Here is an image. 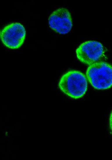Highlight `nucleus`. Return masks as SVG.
Here are the masks:
<instances>
[{
	"instance_id": "nucleus-1",
	"label": "nucleus",
	"mask_w": 112,
	"mask_h": 160,
	"mask_svg": "<svg viewBox=\"0 0 112 160\" xmlns=\"http://www.w3.org/2000/svg\"><path fill=\"white\" fill-rule=\"evenodd\" d=\"M58 86L60 89L66 95L77 99L85 94L87 90V80L82 73L71 70L62 76Z\"/></svg>"
},
{
	"instance_id": "nucleus-2",
	"label": "nucleus",
	"mask_w": 112,
	"mask_h": 160,
	"mask_svg": "<svg viewBox=\"0 0 112 160\" xmlns=\"http://www.w3.org/2000/svg\"><path fill=\"white\" fill-rule=\"evenodd\" d=\"M86 75L96 89L106 90L112 86V66L108 63L98 62L90 65Z\"/></svg>"
},
{
	"instance_id": "nucleus-3",
	"label": "nucleus",
	"mask_w": 112,
	"mask_h": 160,
	"mask_svg": "<svg viewBox=\"0 0 112 160\" xmlns=\"http://www.w3.org/2000/svg\"><path fill=\"white\" fill-rule=\"evenodd\" d=\"M26 35V30L23 25L18 23H13L5 27L1 30V40L7 47L17 49L23 44Z\"/></svg>"
},
{
	"instance_id": "nucleus-4",
	"label": "nucleus",
	"mask_w": 112,
	"mask_h": 160,
	"mask_svg": "<svg viewBox=\"0 0 112 160\" xmlns=\"http://www.w3.org/2000/svg\"><path fill=\"white\" fill-rule=\"evenodd\" d=\"M105 50L101 43L89 41L81 44L76 50L78 59L84 64L91 65L98 62L103 57Z\"/></svg>"
},
{
	"instance_id": "nucleus-5",
	"label": "nucleus",
	"mask_w": 112,
	"mask_h": 160,
	"mask_svg": "<svg viewBox=\"0 0 112 160\" xmlns=\"http://www.w3.org/2000/svg\"><path fill=\"white\" fill-rule=\"evenodd\" d=\"M48 23L51 29L62 35L69 32L73 26L70 13L63 8H58L52 13L48 19Z\"/></svg>"
},
{
	"instance_id": "nucleus-6",
	"label": "nucleus",
	"mask_w": 112,
	"mask_h": 160,
	"mask_svg": "<svg viewBox=\"0 0 112 160\" xmlns=\"http://www.w3.org/2000/svg\"><path fill=\"white\" fill-rule=\"evenodd\" d=\"M109 125H110V128L112 131V111L111 114L110 118H109Z\"/></svg>"
}]
</instances>
